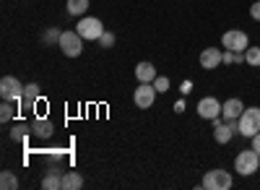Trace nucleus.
Masks as SVG:
<instances>
[{"label":"nucleus","instance_id":"nucleus-1","mask_svg":"<svg viewBox=\"0 0 260 190\" xmlns=\"http://www.w3.org/2000/svg\"><path fill=\"white\" fill-rule=\"evenodd\" d=\"M257 167H260V154L255 149H245L234 156V170L237 175H242V177H250L257 172Z\"/></svg>","mask_w":260,"mask_h":190},{"label":"nucleus","instance_id":"nucleus-2","mask_svg":"<svg viewBox=\"0 0 260 190\" xmlns=\"http://www.w3.org/2000/svg\"><path fill=\"white\" fill-rule=\"evenodd\" d=\"M57 47L65 57H78L83 52V37L73 29V31H62L60 34V42H57Z\"/></svg>","mask_w":260,"mask_h":190},{"label":"nucleus","instance_id":"nucleus-3","mask_svg":"<svg viewBox=\"0 0 260 190\" xmlns=\"http://www.w3.org/2000/svg\"><path fill=\"white\" fill-rule=\"evenodd\" d=\"M76 31H78L83 39H89V42H99V37L104 34V24H102L96 16H81Z\"/></svg>","mask_w":260,"mask_h":190},{"label":"nucleus","instance_id":"nucleus-4","mask_svg":"<svg viewBox=\"0 0 260 190\" xmlns=\"http://www.w3.org/2000/svg\"><path fill=\"white\" fill-rule=\"evenodd\" d=\"M232 175L226 172V170H208L206 175H203V182H201V187H206V190H229L232 187Z\"/></svg>","mask_w":260,"mask_h":190},{"label":"nucleus","instance_id":"nucleus-5","mask_svg":"<svg viewBox=\"0 0 260 190\" xmlns=\"http://www.w3.org/2000/svg\"><path fill=\"white\" fill-rule=\"evenodd\" d=\"M255 133H260V107H247L240 115V136L252 138Z\"/></svg>","mask_w":260,"mask_h":190},{"label":"nucleus","instance_id":"nucleus-6","mask_svg":"<svg viewBox=\"0 0 260 190\" xmlns=\"http://www.w3.org/2000/svg\"><path fill=\"white\" fill-rule=\"evenodd\" d=\"M221 45H224V50H232V52H245L250 47V37L242 29H229L221 37Z\"/></svg>","mask_w":260,"mask_h":190},{"label":"nucleus","instance_id":"nucleus-7","mask_svg":"<svg viewBox=\"0 0 260 190\" xmlns=\"http://www.w3.org/2000/svg\"><path fill=\"white\" fill-rule=\"evenodd\" d=\"M0 97H3V102L24 99V83L16 76H3V81H0Z\"/></svg>","mask_w":260,"mask_h":190},{"label":"nucleus","instance_id":"nucleus-8","mask_svg":"<svg viewBox=\"0 0 260 190\" xmlns=\"http://www.w3.org/2000/svg\"><path fill=\"white\" fill-rule=\"evenodd\" d=\"M156 89H154V83H138V89L133 91V102H136V107L141 110H148L151 104L156 102Z\"/></svg>","mask_w":260,"mask_h":190},{"label":"nucleus","instance_id":"nucleus-9","mask_svg":"<svg viewBox=\"0 0 260 190\" xmlns=\"http://www.w3.org/2000/svg\"><path fill=\"white\" fill-rule=\"evenodd\" d=\"M198 115L203 120H216V117H221V102L216 99V97H203L198 102Z\"/></svg>","mask_w":260,"mask_h":190},{"label":"nucleus","instance_id":"nucleus-10","mask_svg":"<svg viewBox=\"0 0 260 190\" xmlns=\"http://www.w3.org/2000/svg\"><path fill=\"white\" fill-rule=\"evenodd\" d=\"M221 62H224V52H221L219 47H206V50L201 52V68H206V71L219 68Z\"/></svg>","mask_w":260,"mask_h":190},{"label":"nucleus","instance_id":"nucleus-11","mask_svg":"<svg viewBox=\"0 0 260 190\" xmlns=\"http://www.w3.org/2000/svg\"><path fill=\"white\" fill-rule=\"evenodd\" d=\"M242 112H245V104L237 99V97H232V99H226V102L221 104V117H224V120H237Z\"/></svg>","mask_w":260,"mask_h":190},{"label":"nucleus","instance_id":"nucleus-12","mask_svg":"<svg viewBox=\"0 0 260 190\" xmlns=\"http://www.w3.org/2000/svg\"><path fill=\"white\" fill-rule=\"evenodd\" d=\"M159 73H156V68L151 66V62H138L136 66V78H138V83H154V78H156Z\"/></svg>","mask_w":260,"mask_h":190},{"label":"nucleus","instance_id":"nucleus-13","mask_svg":"<svg viewBox=\"0 0 260 190\" xmlns=\"http://www.w3.org/2000/svg\"><path fill=\"white\" fill-rule=\"evenodd\" d=\"M31 131H34V136H37V138L47 141V138H52V136H55V125H52L50 120H45V117H39V120L31 125Z\"/></svg>","mask_w":260,"mask_h":190},{"label":"nucleus","instance_id":"nucleus-14","mask_svg":"<svg viewBox=\"0 0 260 190\" xmlns=\"http://www.w3.org/2000/svg\"><path fill=\"white\" fill-rule=\"evenodd\" d=\"M232 136H234V131L229 128L226 122H219V125L213 128V138H216V143H229Z\"/></svg>","mask_w":260,"mask_h":190},{"label":"nucleus","instance_id":"nucleus-15","mask_svg":"<svg viewBox=\"0 0 260 190\" xmlns=\"http://www.w3.org/2000/svg\"><path fill=\"white\" fill-rule=\"evenodd\" d=\"M81 187H83V177L78 172L62 175V190H81Z\"/></svg>","mask_w":260,"mask_h":190},{"label":"nucleus","instance_id":"nucleus-16","mask_svg":"<svg viewBox=\"0 0 260 190\" xmlns=\"http://www.w3.org/2000/svg\"><path fill=\"white\" fill-rule=\"evenodd\" d=\"M29 133H34V131H31V125H26V122H18V125H13L11 138H13V141H18V143H24V141L29 138Z\"/></svg>","mask_w":260,"mask_h":190},{"label":"nucleus","instance_id":"nucleus-17","mask_svg":"<svg viewBox=\"0 0 260 190\" xmlns=\"http://www.w3.org/2000/svg\"><path fill=\"white\" fill-rule=\"evenodd\" d=\"M65 11H68L71 16H83L86 11H89V0H68Z\"/></svg>","mask_w":260,"mask_h":190},{"label":"nucleus","instance_id":"nucleus-18","mask_svg":"<svg viewBox=\"0 0 260 190\" xmlns=\"http://www.w3.org/2000/svg\"><path fill=\"white\" fill-rule=\"evenodd\" d=\"M42 187L45 190H60L62 187V175L60 172H47V177L42 180Z\"/></svg>","mask_w":260,"mask_h":190},{"label":"nucleus","instance_id":"nucleus-19","mask_svg":"<svg viewBox=\"0 0 260 190\" xmlns=\"http://www.w3.org/2000/svg\"><path fill=\"white\" fill-rule=\"evenodd\" d=\"M0 187H3V190H16V187H18V177L6 170L3 175H0Z\"/></svg>","mask_w":260,"mask_h":190},{"label":"nucleus","instance_id":"nucleus-20","mask_svg":"<svg viewBox=\"0 0 260 190\" xmlns=\"http://www.w3.org/2000/svg\"><path fill=\"white\" fill-rule=\"evenodd\" d=\"M245 62L252 66V68H257L260 66V47H247L245 50Z\"/></svg>","mask_w":260,"mask_h":190},{"label":"nucleus","instance_id":"nucleus-21","mask_svg":"<svg viewBox=\"0 0 260 190\" xmlns=\"http://www.w3.org/2000/svg\"><path fill=\"white\" fill-rule=\"evenodd\" d=\"M60 29H55V26H50V29H45V34H42V42H45V45H57L60 42Z\"/></svg>","mask_w":260,"mask_h":190},{"label":"nucleus","instance_id":"nucleus-22","mask_svg":"<svg viewBox=\"0 0 260 190\" xmlns=\"http://www.w3.org/2000/svg\"><path fill=\"white\" fill-rule=\"evenodd\" d=\"M37 99H39V86H37V83L24 86V104H34Z\"/></svg>","mask_w":260,"mask_h":190},{"label":"nucleus","instance_id":"nucleus-23","mask_svg":"<svg viewBox=\"0 0 260 190\" xmlns=\"http://www.w3.org/2000/svg\"><path fill=\"white\" fill-rule=\"evenodd\" d=\"M13 117H16L13 104H11V102H3V104H0V120H3V122H11Z\"/></svg>","mask_w":260,"mask_h":190},{"label":"nucleus","instance_id":"nucleus-24","mask_svg":"<svg viewBox=\"0 0 260 190\" xmlns=\"http://www.w3.org/2000/svg\"><path fill=\"white\" fill-rule=\"evenodd\" d=\"M154 89H156L159 94H164V91L169 89V78H167V76H156V78H154Z\"/></svg>","mask_w":260,"mask_h":190},{"label":"nucleus","instance_id":"nucleus-25","mask_svg":"<svg viewBox=\"0 0 260 190\" xmlns=\"http://www.w3.org/2000/svg\"><path fill=\"white\" fill-rule=\"evenodd\" d=\"M99 45H102V47H107V50H110V47L115 45V34H110V31H104V34L99 37Z\"/></svg>","mask_w":260,"mask_h":190},{"label":"nucleus","instance_id":"nucleus-26","mask_svg":"<svg viewBox=\"0 0 260 190\" xmlns=\"http://www.w3.org/2000/svg\"><path fill=\"white\" fill-rule=\"evenodd\" d=\"M250 16H252V21H260V0L250 6Z\"/></svg>","mask_w":260,"mask_h":190},{"label":"nucleus","instance_id":"nucleus-27","mask_svg":"<svg viewBox=\"0 0 260 190\" xmlns=\"http://www.w3.org/2000/svg\"><path fill=\"white\" fill-rule=\"evenodd\" d=\"M252 149L260 154V133H255V136H252Z\"/></svg>","mask_w":260,"mask_h":190}]
</instances>
